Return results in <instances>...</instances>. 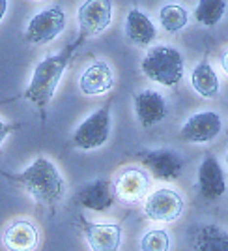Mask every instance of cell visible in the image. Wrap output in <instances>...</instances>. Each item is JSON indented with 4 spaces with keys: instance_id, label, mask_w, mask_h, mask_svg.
Returning a JSON list of instances; mask_svg holds the SVG:
<instances>
[{
    "instance_id": "6da1fadb",
    "label": "cell",
    "mask_w": 228,
    "mask_h": 251,
    "mask_svg": "<svg viewBox=\"0 0 228 251\" xmlns=\"http://www.w3.org/2000/svg\"><path fill=\"white\" fill-rule=\"evenodd\" d=\"M6 178L21 186L36 202L49 206L51 210L56 208V204L62 201L66 193V182L62 175L47 157H38L21 175H6Z\"/></svg>"
},
{
    "instance_id": "7a4b0ae2",
    "label": "cell",
    "mask_w": 228,
    "mask_h": 251,
    "mask_svg": "<svg viewBox=\"0 0 228 251\" xmlns=\"http://www.w3.org/2000/svg\"><path fill=\"white\" fill-rule=\"evenodd\" d=\"M81 43L83 42L77 38L75 42L68 43L62 52L47 56V58H43L42 62L36 66L30 84L24 90V98L30 103H34L36 107H40L42 111H45V107L51 103L52 96L56 92V86L60 83L68 64L71 62L73 54L79 49Z\"/></svg>"
},
{
    "instance_id": "3957f363",
    "label": "cell",
    "mask_w": 228,
    "mask_h": 251,
    "mask_svg": "<svg viewBox=\"0 0 228 251\" xmlns=\"http://www.w3.org/2000/svg\"><path fill=\"white\" fill-rule=\"evenodd\" d=\"M142 74L165 86H176L183 77V58L182 54L168 45H157L146 52L142 60Z\"/></svg>"
},
{
    "instance_id": "277c9868",
    "label": "cell",
    "mask_w": 228,
    "mask_h": 251,
    "mask_svg": "<svg viewBox=\"0 0 228 251\" xmlns=\"http://www.w3.org/2000/svg\"><path fill=\"white\" fill-rule=\"evenodd\" d=\"M109 135H111V105H103L75 129L73 143L81 150H93L103 147L109 141Z\"/></svg>"
},
{
    "instance_id": "5b68a950",
    "label": "cell",
    "mask_w": 228,
    "mask_h": 251,
    "mask_svg": "<svg viewBox=\"0 0 228 251\" xmlns=\"http://www.w3.org/2000/svg\"><path fill=\"white\" fill-rule=\"evenodd\" d=\"M64 26H66V13L60 6H52L32 17L24 32V38L30 45H43L58 38Z\"/></svg>"
},
{
    "instance_id": "8992f818",
    "label": "cell",
    "mask_w": 228,
    "mask_h": 251,
    "mask_svg": "<svg viewBox=\"0 0 228 251\" xmlns=\"http://www.w3.org/2000/svg\"><path fill=\"white\" fill-rule=\"evenodd\" d=\"M79 40H90L99 36L111 26L113 21V4L105 0H95V2H84L79 6Z\"/></svg>"
},
{
    "instance_id": "52a82bcc",
    "label": "cell",
    "mask_w": 228,
    "mask_h": 251,
    "mask_svg": "<svg viewBox=\"0 0 228 251\" xmlns=\"http://www.w3.org/2000/svg\"><path fill=\"white\" fill-rule=\"evenodd\" d=\"M185 208L183 197L174 189H157L154 191L144 204L146 216L152 221H176Z\"/></svg>"
},
{
    "instance_id": "ba28073f",
    "label": "cell",
    "mask_w": 228,
    "mask_h": 251,
    "mask_svg": "<svg viewBox=\"0 0 228 251\" xmlns=\"http://www.w3.org/2000/svg\"><path fill=\"white\" fill-rule=\"evenodd\" d=\"M138 161L150 169V173L159 180H174L183 171V157L174 150L159 148V150H142L138 152Z\"/></svg>"
},
{
    "instance_id": "9c48e42d",
    "label": "cell",
    "mask_w": 228,
    "mask_h": 251,
    "mask_svg": "<svg viewBox=\"0 0 228 251\" xmlns=\"http://www.w3.org/2000/svg\"><path fill=\"white\" fill-rule=\"evenodd\" d=\"M81 230L92 251H118L122 244V227L118 223H92L81 216Z\"/></svg>"
},
{
    "instance_id": "30bf717a",
    "label": "cell",
    "mask_w": 228,
    "mask_h": 251,
    "mask_svg": "<svg viewBox=\"0 0 228 251\" xmlns=\"http://www.w3.org/2000/svg\"><path fill=\"white\" fill-rule=\"evenodd\" d=\"M221 116L217 113H198L185 122L180 131V139L187 143H209L221 133Z\"/></svg>"
},
{
    "instance_id": "8fae6325",
    "label": "cell",
    "mask_w": 228,
    "mask_h": 251,
    "mask_svg": "<svg viewBox=\"0 0 228 251\" xmlns=\"http://www.w3.org/2000/svg\"><path fill=\"white\" fill-rule=\"evenodd\" d=\"M133 103H135V115L138 122L144 127H154L159 122L165 120L168 107H166L165 98L157 94L154 90H142L133 96Z\"/></svg>"
},
{
    "instance_id": "7c38bea8",
    "label": "cell",
    "mask_w": 228,
    "mask_h": 251,
    "mask_svg": "<svg viewBox=\"0 0 228 251\" xmlns=\"http://www.w3.org/2000/svg\"><path fill=\"white\" fill-rule=\"evenodd\" d=\"M198 191L204 199L215 201L225 195L227 182L223 169L213 156H206L198 167Z\"/></svg>"
},
{
    "instance_id": "4fadbf2b",
    "label": "cell",
    "mask_w": 228,
    "mask_h": 251,
    "mask_svg": "<svg viewBox=\"0 0 228 251\" xmlns=\"http://www.w3.org/2000/svg\"><path fill=\"white\" fill-rule=\"evenodd\" d=\"M79 86H81V92L86 96L107 94L114 86V75L111 66L101 60L90 64L81 75Z\"/></svg>"
},
{
    "instance_id": "5bb4252c",
    "label": "cell",
    "mask_w": 228,
    "mask_h": 251,
    "mask_svg": "<svg viewBox=\"0 0 228 251\" xmlns=\"http://www.w3.org/2000/svg\"><path fill=\"white\" fill-rule=\"evenodd\" d=\"M148 186H150V178L142 169H125L124 173L118 176L116 182V195L120 199L127 201V202H135L146 197L148 193Z\"/></svg>"
},
{
    "instance_id": "9a60e30c",
    "label": "cell",
    "mask_w": 228,
    "mask_h": 251,
    "mask_svg": "<svg viewBox=\"0 0 228 251\" xmlns=\"http://www.w3.org/2000/svg\"><path fill=\"white\" fill-rule=\"evenodd\" d=\"M114 193L116 189L111 186L109 180H95L92 184H88L77 193V201L83 204L84 208L95 210V212H103L111 208L114 202Z\"/></svg>"
},
{
    "instance_id": "2e32d148",
    "label": "cell",
    "mask_w": 228,
    "mask_h": 251,
    "mask_svg": "<svg viewBox=\"0 0 228 251\" xmlns=\"http://www.w3.org/2000/svg\"><path fill=\"white\" fill-rule=\"evenodd\" d=\"M40 234L28 221H15L4 232V246L10 251H32L36 250Z\"/></svg>"
},
{
    "instance_id": "e0dca14e",
    "label": "cell",
    "mask_w": 228,
    "mask_h": 251,
    "mask_svg": "<svg viewBox=\"0 0 228 251\" xmlns=\"http://www.w3.org/2000/svg\"><path fill=\"white\" fill-rule=\"evenodd\" d=\"M125 38L135 45H152V42L156 40V26L148 15L133 8L125 19Z\"/></svg>"
},
{
    "instance_id": "ac0fdd59",
    "label": "cell",
    "mask_w": 228,
    "mask_h": 251,
    "mask_svg": "<svg viewBox=\"0 0 228 251\" xmlns=\"http://www.w3.org/2000/svg\"><path fill=\"white\" fill-rule=\"evenodd\" d=\"M193 251H228V232L217 225H200L193 230Z\"/></svg>"
},
{
    "instance_id": "d6986e66",
    "label": "cell",
    "mask_w": 228,
    "mask_h": 251,
    "mask_svg": "<svg viewBox=\"0 0 228 251\" xmlns=\"http://www.w3.org/2000/svg\"><path fill=\"white\" fill-rule=\"evenodd\" d=\"M191 84L197 90L198 96L213 100L219 94V79L215 70L207 62H200L191 74Z\"/></svg>"
},
{
    "instance_id": "ffe728a7",
    "label": "cell",
    "mask_w": 228,
    "mask_h": 251,
    "mask_svg": "<svg viewBox=\"0 0 228 251\" xmlns=\"http://www.w3.org/2000/svg\"><path fill=\"white\" fill-rule=\"evenodd\" d=\"M159 21H161V26L165 28L166 32H180L187 23H189V15H187V10L178 6V4H166L161 8L159 11Z\"/></svg>"
},
{
    "instance_id": "44dd1931",
    "label": "cell",
    "mask_w": 228,
    "mask_h": 251,
    "mask_svg": "<svg viewBox=\"0 0 228 251\" xmlns=\"http://www.w3.org/2000/svg\"><path fill=\"white\" fill-rule=\"evenodd\" d=\"M227 11V2H221V0H204L200 2L195 10V15H197V21L204 26H215L223 15Z\"/></svg>"
},
{
    "instance_id": "7402d4cb",
    "label": "cell",
    "mask_w": 228,
    "mask_h": 251,
    "mask_svg": "<svg viewBox=\"0 0 228 251\" xmlns=\"http://www.w3.org/2000/svg\"><path fill=\"white\" fill-rule=\"evenodd\" d=\"M170 250V238L166 230L156 229L148 230L140 238V251H168Z\"/></svg>"
},
{
    "instance_id": "603a6c76",
    "label": "cell",
    "mask_w": 228,
    "mask_h": 251,
    "mask_svg": "<svg viewBox=\"0 0 228 251\" xmlns=\"http://www.w3.org/2000/svg\"><path fill=\"white\" fill-rule=\"evenodd\" d=\"M19 126H10V124H6V122H2L0 124V143H4L6 141V137L10 135L11 131H15Z\"/></svg>"
},
{
    "instance_id": "cb8c5ba5",
    "label": "cell",
    "mask_w": 228,
    "mask_h": 251,
    "mask_svg": "<svg viewBox=\"0 0 228 251\" xmlns=\"http://www.w3.org/2000/svg\"><path fill=\"white\" fill-rule=\"evenodd\" d=\"M221 66H223V70L227 72V75H228V51L223 54V60H221Z\"/></svg>"
},
{
    "instance_id": "d4e9b609",
    "label": "cell",
    "mask_w": 228,
    "mask_h": 251,
    "mask_svg": "<svg viewBox=\"0 0 228 251\" xmlns=\"http://www.w3.org/2000/svg\"><path fill=\"white\" fill-rule=\"evenodd\" d=\"M6 10H8V2H4V0H2V4H0V19L4 17V13H6Z\"/></svg>"
},
{
    "instance_id": "484cf974",
    "label": "cell",
    "mask_w": 228,
    "mask_h": 251,
    "mask_svg": "<svg viewBox=\"0 0 228 251\" xmlns=\"http://www.w3.org/2000/svg\"><path fill=\"white\" fill-rule=\"evenodd\" d=\"M227 161H228V156H227Z\"/></svg>"
}]
</instances>
